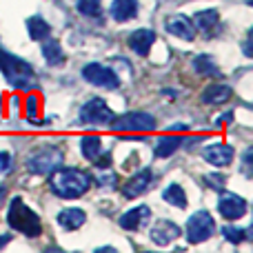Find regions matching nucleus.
Here are the masks:
<instances>
[{"label":"nucleus","instance_id":"nucleus-1","mask_svg":"<svg viewBox=\"0 0 253 253\" xmlns=\"http://www.w3.org/2000/svg\"><path fill=\"white\" fill-rule=\"evenodd\" d=\"M49 178V189L53 196L62 198V200H74L89 191L91 187V175L83 169H74V167H58L51 171Z\"/></svg>","mask_w":253,"mask_h":253},{"label":"nucleus","instance_id":"nucleus-2","mask_svg":"<svg viewBox=\"0 0 253 253\" xmlns=\"http://www.w3.org/2000/svg\"><path fill=\"white\" fill-rule=\"evenodd\" d=\"M7 222L11 229L20 231L22 236H27V238H38L40 233H42V222H40L38 213H36L20 196H16L9 202Z\"/></svg>","mask_w":253,"mask_h":253},{"label":"nucleus","instance_id":"nucleus-3","mask_svg":"<svg viewBox=\"0 0 253 253\" xmlns=\"http://www.w3.org/2000/svg\"><path fill=\"white\" fill-rule=\"evenodd\" d=\"M0 71L4 74L7 83L16 89H29L34 84V67L2 47H0Z\"/></svg>","mask_w":253,"mask_h":253},{"label":"nucleus","instance_id":"nucleus-4","mask_svg":"<svg viewBox=\"0 0 253 253\" xmlns=\"http://www.w3.org/2000/svg\"><path fill=\"white\" fill-rule=\"evenodd\" d=\"M107 125L116 133H149L156 129V118L147 111H129L123 116H114Z\"/></svg>","mask_w":253,"mask_h":253},{"label":"nucleus","instance_id":"nucleus-5","mask_svg":"<svg viewBox=\"0 0 253 253\" xmlns=\"http://www.w3.org/2000/svg\"><path fill=\"white\" fill-rule=\"evenodd\" d=\"M62 165V149L47 144V147H40L38 151H34L27 160V169L36 175H49L51 171H56Z\"/></svg>","mask_w":253,"mask_h":253},{"label":"nucleus","instance_id":"nucleus-6","mask_svg":"<svg viewBox=\"0 0 253 253\" xmlns=\"http://www.w3.org/2000/svg\"><path fill=\"white\" fill-rule=\"evenodd\" d=\"M184 233H187V240L191 242V245L207 242L215 233V220L211 218L209 211H196V213L187 220Z\"/></svg>","mask_w":253,"mask_h":253},{"label":"nucleus","instance_id":"nucleus-7","mask_svg":"<svg viewBox=\"0 0 253 253\" xmlns=\"http://www.w3.org/2000/svg\"><path fill=\"white\" fill-rule=\"evenodd\" d=\"M83 78L87 80L93 87H102V89H118L120 87V78L114 69L100 65V62H89L83 67Z\"/></svg>","mask_w":253,"mask_h":253},{"label":"nucleus","instance_id":"nucleus-8","mask_svg":"<svg viewBox=\"0 0 253 253\" xmlns=\"http://www.w3.org/2000/svg\"><path fill=\"white\" fill-rule=\"evenodd\" d=\"M111 118H114V111L109 109V105L102 98L87 100L80 107V116H78V120L83 125H107Z\"/></svg>","mask_w":253,"mask_h":253},{"label":"nucleus","instance_id":"nucleus-9","mask_svg":"<svg viewBox=\"0 0 253 253\" xmlns=\"http://www.w3.org/2000/svg\"><path fill=\"white\" fill-rule=\"evenodd\" d=\"M247 209H249L247 200L245 198H240V196H236V193H222V196L218 198V213L222 215L224 220L245 218Z\"/></svg>","mask_w":253,"mask_h":253},{"label":"nucleus","instance_id":"nucleus-10","mask_svg":"<svg viewBox=\"0 0 253 253\" xmlns=\"http://www.w3.org/2000/svg\"><path fill=\"white\" fill-rule=\"evenodd\" d=\"M151 184H153V171L151 169H142V171H138V173H133L129 180L125 182V187H123V193L126 198H140L142 193H147L149 189H151Z\"/></svg>","mask_w":253,"mask_h":253},{"label":"nucleus","instance_id":"nucleus-11","mask_svg":"<svg viewBox=\"0 0 253 253\" xmlns=\"http://www.w3.org/2000/svg\"><path fill=\"white\" fill-rule=\"evenodd\" d=\"M149 236H151V240L156 242V245L167 247V245H171L173 240H178V238L182 236V229H180L175 222H171V220H160V222H156L151 227Z\"/></svg>","mask_w":253,"mask_h":253},{"label":"nucleus","instance_id":"nucleus-12","mask_svg":"<svg viewBox=\"0 0 253 253\" xmlns=\"http://www.w3.org/2000/svg\"><path fill=\"white\" fill-rule=\"evenodd\" d=\"M233 156H236L233 147H229L224 142H213L209 147H205V151H202V158L213 167H229L233 162Z\"/></svg>","mask_w":253,"mask_h":253},{"label":"nucleus","instance_id":"nucleus-13","mask_svg":"<svg viewBox=\"0 0 253 253\" xmlns=\"http://www.w3.org/2000/svg\"><path fill=\"white\" fill-rule=\"evenodd\" d=\"M167 31L173 34L175 38H182V40H187V42H191V40H196L198 29H196V25H193V20H189L187 16L178 13V16L167 18Z\"/></svg>","mask_w":253,"mask_h":253},{"label":"nucleus","instance_id":"nucleus-14","mask_svg":"<svg viewBox=\"0 0 253 253\" xmlns=\"http://www.w3.org/2000/svg\"><path fill=\"white\" fill-rule=\"evenodd\" d=\"M149 215H151V209H149L147 205H140V207H133V209L125 211V213L120 215L118 222L125 231H138V229L144 227V222L149 220Z\"/></svg>","mask_w":253,"mask_h":253},{"label":"nucleus","instance_id":"nucleus-15","mask_svg":"<svg viewBox=\"0 0 253 253\" xmlns=\"http://www.w3.org/2000/svg\"><path fill=\"white\" fill-rule=\"evenodd\" d=\"M126 42H129V47L133 49L138 56H149L153 42H156V34H153L151 29H135L133 34H129Z\"/></svg>","mask_w":253,"mask_h":253},{"label":"nucleus","instance_id":"nucleus-16","mask_svg":"<svg viewBox=\"0 0 253 253\" xmlns=\"http://www.w3.org/2000/svg\"><path fill=\"white\" fill-rule=\"evenodd\" d=\"M56 222L60 224L65 231H76V229H80L87 222V213H84L83 209H78V207H69V209L58 211Z\"/></svg>","mask_w":253,"mask_h":253},{"label":"nucleus","instance_id":"nucleus-17","mask_svg":"<svg viewBox=\"0 0 253 253\" xmlns=\"http://www.w3.org/2000/svg\"><path fill=\"white\" fill-rule=\"evenodd\" d=\"M193 25H196V29H200L202 34L211 38L220 25V13L215 9H202V11H198L193 16Z\"/></svg>","mask_w":253,"mask_h":253},{"label":"nucleus","instance_id":"nucleus-18","mask_svg":"<svg viewBox=\"0 0 253 253\" xmlns=\"http://www.w3.org/2000/svg\"><path fill=\"white\" fill-rule=\"evenodd\" d=\"M180 147H184V138H182V135L167 133V135H160V138H158L153 153H156L158 158H169V156H173Z\"/></svg>","mask_w":253,"mask_h":253},{"label":"nucleus","instance_id":"nucleus-19","mask_svg":"<svg viewBox=\"0 0 253 253\" xmlns=\"http://www.w3.org/2000/svg\"><path fill=\"white\" fill-rule=\"evenodd\" d=\"M109 13L116 22L131 20V18L138 16V0H114Z\"/></svg>","mask_w":253,"mask_h":253},{"label":"nucleus","instance_id":"nucleus-20","mask_svg":"<svg viewBox=\"0 0 253 253\" xmlns=\"http://www.w3.org/2000/svg\"><path fill=\"white\" fill-rule=\"evenodd\" d=\"M231 96H233L231 87H227V84H211L202 93V102L205 105H224V102L231 100Z\"/></svg>","mask_w":253,"mask_h":253},{"label":"nucleus","instance_id":"nucleus-21","mask_svg":"<svg viewBox=\"0 0 253 253\" xmlns=\"http://www.w3.org/2000/svg\"><path fill=\"white\" fill-rule=\"evenodd\" d=\"M42 56L47 60L49 67H60L65 65V51H62L60 42L53 38H44L42 40Z\"/></svg>","mask_w":253,"mask_h":253},{"label":"nucleus","instance_id":"nucleus-22","mask_svg":"<svg viewBox=\"0 0 253 253\" xmlns=\"http://www.w3.org/2000/svg\"><path fill=\"white\" fill-rule=\"evenodd\" d=\"M80 151H83V156L87 158L89 162H96L98 158H100V153L105 151V149H102L100 135H93V133L84 135V138L80 140Z\"/></svg>","mask_w":253,"mask_h":253},{"label":"nucleus","instance_id":"nucleus-23","mask_svg":"<svg viewBox=\"0 0 253 253\" xmlns=\"http://www.w3.org/2000/svg\"><path fill=\"white\" fill-rule=\"evenodd\" d=\"M27 31H29V38L34 40V42H42L44 38L51 36L49 22H44V18H40V16H31L29 20H27Z\"/></svg>","mask_w":253,"mask_h":253},{"label":"nucleus","instance_id":"nucleus-24","mask_svg":"<svg viewBox=\"0 0 253 253\" xmlns=\"http://www.w3.org/2000/svg\"><path fill=\"white\" fill-rule=\"evenodd\" d=\"M162 200L169 202L171 207H178V209H184L187 207V193H184V189L180 187V184L171 182L169 187L162 191Z\"/></svg>","mask_w":253,"mask_h":253},{"label":"nucleus","instance_id":"nucleus-25","mask_svg":"<svg viewBox=\"0 0 253 253\" xmlns=\"http://www.w3.org/2000/svg\"><path fill=\"white\" fill-rule=\"evenodd\" d=\"M193 69H196L200 76H207V78H220L218 65H215V62L211 60V56H207V53L193 58Z\"/></svg>","mask_w":253,"mask_h":253},{"label":"nucleus","instance_id":"nucleus-26","mask_svg":"<svg viewBox=\"0 0 253 253\" xmlns=\"http://www.w3.org/2000/svg\"><path fill=\"white\" fill-rule=\"evenodd\" d=\"M25 116H27V120L34 125L42 123V120H40V96L29 93V96L25 98Z\"/></svg>","mask_w":253,"mask_h":253},{"label":"nucleus","instance_id":"nucleus-27","mask_svg":"<svg viewBox=\"0 0 253 253\" xmlns=\"http://www.w3.org/2000/svg\"><path fill=\"white\" fill-rule=\"evenodd\" d=\"M251 229H240V227H222V236L227 242H231V245H242L245 240H251Z\"/></svg>","mask_w":253,"mask_h":253},{"label":"nucleus","instance_id":"nucleus-28","mask_svg":"<svg viewBox=\"0 0 253 253\" xmlns=\"http://www.w3.org/2000/svg\"><path fill=\"white\" fill-rule=\"evenodd\" d=\"M76 7H78V11L83 13V16H87V18H100V13H102V2L100 0H78Z\"/></svg>","mask_w":253,"mask_h":253},{"label":"nucleus","instance_id":"nucleus-29","mask_svg":"<svg viewBox=\"0 0 253 253\" xmlns=\"http://www.w3.org/2000/svg\"><path fill=\"white\" fill-rule=\"evenodd\" d=\"M205 182H207V187H211V189H224L227 178H224L222 173H209V175H205Z\"/></svg>","mask_w":253,"mask_h":253},{"label":"nucleus","instance_id":"nucleus-30","mask_svg":"<svg viewBox=\"0 0 253 253\" xmlns=\"http://www.w3.org/2000/svg\"><path fill=\"white\" fill-rule=\"evenodd\" d=\"M9 169H11V153L0 151V173H7Z\"/></svg>","mask_w":253,"mask_h":253},{"label":"nucleus","instance_id":"nucleus-31","mask_svg":"<svg viewBox=\"0 0 253 253\" xmlns=\"http://www.w3.org/2000/svg\"><path fill=\"white\" fill-rule=\"evenodd\" d=\"M93 165H96L98 169H109V167H111V151H102L100 158H98Z\"/></svg>","mask_w":253,"mask_h":253},{"label":"nucleus","instance_id":"nucleus-32","mask_svg":"<svg viewBox=\"0 0 253 253\" xmlns=\"http://www.w3.org/2000/svg\"><path fill=\"white\" fill-rule=\"evenodd\" d=\"M251 156H253V149L249 147L245 151V156H242V171H245V175H251Z\"/></svg>","mask_w":253,"mask_h":253},{"label":"nucleus","instance_id":"nucleus-33","mask_svg":"<svg viewBox=\"0 0 253 253\" xmlns=\"http://www.w3.org/2000/svg\"><path fill=\"white\" fill-rule=\"evenodd\" d=\"M116 173H107V175H102V178H98V184H100V187H111L114 189L116 187Z\"/></svg>","mask_w":253,"mask_h":253},{"label":"nucleus","instance_id":"nucleus-34","mask_svg":"<svg viewBox=\"0 0 253 253\" xmlns=\"http://www.w3.org/2000/svg\"><path fill=\"white\" fill-rule=\"evenodd\" d=\"M231 120H233V114H224L222 118H218V120H215V126H220L222 123H231Z\"/></svg>","mask_w":253,"mask_h":253},{"label":"nucleus","instance_id":"nucleus-35","mask_svg":"<svg viewBox=\"0 0 253 253\" xmlns=\"http://www.w3.org/2000/svg\"><path fill=\"white\" fill-rule=\"evenodd\" d=\"M9 242H11V233H2V236H0V249H2L4 245H9Z\"/></svg>","mask_w":253,"mask_h":253},{"label":"nucleus","instance_id":"nucleus-36","mask_svg":"<svg viewBox=\"0 0 253 253\" xmlns=\"http://www.w3.org/2000/svg\"><path fill=\"white\" fill-rule=\"evenodd\" d=\"M4 196H7V187L0 184V207H2V202H4Z\"/></svg>","mask_w":253,"mask_h":253}]
</instances>
